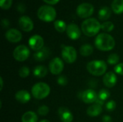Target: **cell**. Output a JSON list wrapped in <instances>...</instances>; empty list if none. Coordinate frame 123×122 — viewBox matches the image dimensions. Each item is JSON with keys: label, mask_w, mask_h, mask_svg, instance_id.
Returning a JSON list of instances; mask_svg holds the SVG:
<instances>
[{"label": "cell", "mask_w": 123, "mask_h": 122, "mask_svg": "<svg viewBox=\"0 0 123 122\" xmlns=\"http://www.w3.org/2000/svg\"><path fill=\"white\" fill-rule=\"evenodd\" d=\"M94 44L96 47L101 51H110L114 49L115 40L109 34L101 33L97 36Z\"/></svg>", "instance_id": "6da1fadb"}, {"label": "cell", "mask_w": 123, "mask_h": 122, "mask_svg": "<svg viewBox=\"0 0 123 122\" xmlns=\"http://www.w3.org/2000/svg\"><path fill=\"white\" fill-rule=\"evenodd\" d=\"M100 29L101 24L95 18H88L81 24L82 32L88 37L97 35Z\"/></svg>", "instance_id": "7a4b0ae2"}, {"label": "cell", "mask_w": 123, "mask_h": 122, "mask_svg": "<svg viewBox=\"0 0 123 122\" xmlns=\"http://www.w3.org/2000/svg\"><path fill=\"white\" fill-rule=\"evenodd\" d=\"M86 69L92 75L100 76L106 73L107 65L104 60H92L87 63Z\"/></svg>", "instance_id": "3957f363"}, {"label": "cell", "mask_w": 123, "mask_h": 122, "mask_svg": "<svg viewBox=\"0 0 123 122\" xmlns=\"http://www.w3.org/2000/svg\"><path fill=\"white\" fill-rule=\"evenodd\" d=\"M31 92L35 99L42 100L48 96L50 93V88L47 83L40 82L35 83L32 86Z\"/></svg>", "instance_id": "277c9868"}, {"label": "cell", "mask_w": 123, "mask_h": 122, "mask_svg": "<svg viewBox=\"0 0 123 122\" xmlns=\"http://www.w3.org/2000/svg\"><path fill=\"white\" fill-rule=\"evenodd\" d=\"M38 18L45 22H50L54 21L56 17L55 9L48 5H43L38 9L37 11Z\"/></svg>", "instance_id": "5b68a950"}, {"label": "cell", "mask_w": 123, "mask_h": 122, "mask_svg": "<svg viewBox=\"0 0 123 122\" xmlns=\"http://www.w3.org/2000/svg\"><path fill=\"white\" fill-rule=\"evenodd\" d=\"M62 59L67 63H74L77 58L76 49L72 46H63L61 50Z\"/></svg>", "instance_id": "8992f818"}, {"label": "cell", "mask_w": 123, "mask_h": 122, "mask_svg": "<svg viewBox=\"0 0 123 122\" xmlns=\"http://www.w3.org/2000/svg\"><path fill=\"white\" fill-rule=\"evenodd\" d=\"M30 54V52L29 48L23 45L17 46L13 51L14 58L19 62L25 61L29 58Z\"/></svg>", "instance_id": "52a82bcc"}, {"label": "cell", "mask_w": 123, "mask_h": 122, "mask_svg": "<svg viewBox=\"0 0 123 122\" xmlns=\"http://www.w3.org/2000/svg\"><path fill=\"white\" fill-rule=\"evenodd\" d=\"M94 6L89 3H82L76 9L77 15L81 18H88L94 13Z\"/></svg>", "instance_id": "ba28073f"}, {"label": "cell", "mask_w": 123, "mask_h": 122, "mask_svg": "<svg viewBox=\"0 0 123 122\" xmlns=\"http://www.w3.org/2000/svg\"><path fill=\"white\" fill-rule=\"evenodd\" d=\"M64 68V64L62 59L60 58H54L52 59L49 63V70L55 76L59 75L62 73Z\"/></svg>", "instance_id": "9c48e42d"}, {"label": "cell", "mask_w": 123, "mask_h": 122, "mask_svg": "<svg viewBox=\"0 0 123 122\" xmlns=\"http://www.w3.org/2000/svg\"><path fill=\"white\" fill-rule=\"evenodd\" d=\"M80 99L85 104H93L95 103L98 99V93L93 89H86L82 91L81 93Z\"/></svg>", "instance_id": "30bf717a"}, {"label": "cell", "mask_w": 123, "mask_h": 122, "mask_svg": "<svg viewBox=\"0 0 123 122\" xmlns=\"http://www.w3.org/2000/svg\"><path fill=\"white\" fill-rule=\"evenodd\" d=\"M28 44L30 47L34 51H38L43 47L44 40L43 38L38 35H35L32 36L28 41Z\"/></svg>", "instance_id": "8fae6325"}, {"label": "cell", "mask_w": 123, "mask_h": 122, "mask_svg": "<svg viewBox=\"0 0 123 122\" xmlns=\"http://www.w3.org/2000/svg\"><path fill=\"white\" fill-rule=\"evenodd\" d=\"M66 34L71 40H76L80 37L81 30L77 24L71 23V24H69L68 25H67Z\"/></svg>", "instance_id": "7c38bea8"}, {"label": "cell", "mask_w": 123, "mask_h": 122, "mask_svg": "<svg viewBox=\"0 0 123 122\" xmlns=\"http://www.w3.org/2000/svg\"><path fill=\"white\" fill-rule=\"evenodd\" d=\"M5 37L9 42L17 43L21 41L22 38V35L19 30L16 29H10L6 31L5 34Z\"/></svg>", "instance_id": "4fadbf2b"}, {"label": "cell", "mask_w": 123, "mask_h": 122, "mask_svg": "<svg viewBox=\"0 0 123 122\" xmlns=\"http://www.w3.org/2000/svg\"><path fill=\"white\" fill-rule=\"evenodd\" d=\"M19 26L25 32H30L33 29L34 24L32 20L27 16H22L19 19Z\"/></svg>", "instance_id": "5bb4252c"}, {"label": "cell", "mask_w": 123, "mask_h": 122, "mask_svg": "<svg viewBox=\"0 0 123 122\" xmlns=\"http://www.w3.org/2000/svg\"><path fill=\"white\" fill-rule=\"evenodd\" d=\"M117 81V77L116 76V73L112 71L105 73L103 77V83L107 88H113L116 85Z\"/></svg>", "instance_id": "9a60e30c"}, {"label": "cell", "mask_w": 123, "mask_h": 122, "mask_svg": "<svg viewBox=\"0 0 123 122\" xmlns=\"http://www.w3.org/2000/svg\"><path fill=\"white\" fill-rule=\"evenodd\" d=\"M58 112L61 120L63 122H71L74 120L73 114L66 107H60Z\"/></svg>", "instance_id": "2e32d148"}, {"label": "cell", "mask_w": 123, "mask_h": 122, "mask_svg": "<svg viewBox=\"0 0 123 122\" xmlns=\"http://www.w3.org/2000/svg\"><path fill=\"white\" fill-rule=\"evenodd\" d=\"M31 96L27 91L20 90L15 93V99L21 104H27L30 101Z\"/></svg>", "instance_id": "e0dca14e"}, {"label": "cell", "mask_w": 123, "mask_h": 122, "mask_svg": "<svg viewBox=\"0 0 123 122\" xmlns=\"http://www.w3.org/2000/svg\"><path fill=\"white\" fill-rule=\"evenodd\" d=\"M102 110H103L102 106L95 103L88 107L86 110V114L90 117H96L102 114Z\"/></svg>", "instance_id": "ac0fdd59"}, {"label": "cell", "mask_w": 123, "mask_h": 122, "mask_svg": "<svg viewBox=\"0 0 123 122\" xmlns=\"http://www.w3.org/2000/svg\"><path fill=\"white\" fill-rule=\"evenodd\" d=\"M50 50L48 47H43L41 50L34 53V59L37 61H44L50 56Z\"/></svg>", "instance_id": "d6986e66"}, {"label": "cell", "mask_w": 123, "mask_h": 122, "mask_svg": "<svg viewBox=\"0 0 123 122\" xmlns=\"http://www.w3.org/2000/svg\"><path fill=\"white\" fill-rule=\"evenodd\" d=\"M110 96V93L107 89H104V88L101 89L98 93V99L95 103L102 106L104 104V102L106 100H107Z\"/></svg>", "instance_id": "ffe728a7"}, {"label": "cell", "mask_w": 123, "mask_h": 122, "mask_svg": "<svg viewBox=\"0 0 123 122\" xmlns=\"http://www.w3.org/2000/svg\"><path fill=\"white\" fill-rule=\"evenodd\" d=\"M48 74V69L43 65H37L33 69V75L38 78H42Z\"/></svg>", "instance_id": "44dd1931"}, {"label": "cell", "mask_w": 123, "mask_h": 122, "mask_svg": "<svg viewBox=\"0 0 123 122\" xmlns=\"http://www.w3.org/2000/svg\"><path fill=\"white\" fill-rule=\"evenodd\" d=\"M22 122H37L38 120L37 115L33 111H27L22 116Z\"/></svg>", "instance_id": "7402d4cb"}, {"label": "cell", "mask_w": 123, "mask_h": 122, "mask_svg": "<svg viewBox=\"0 0 123 122\" xmlns=\"http://www.w3.org/2000/svg\"><path fill=\"white\" fill-rule=\"evenodd\" d=\"M111 14L112 11L109 7L103 6L99 9L98 12V17L101 20H107L111 17Z\"/></svg>", "instance_id": "603a6c76"}, {"label": "cell", "mask_w": 123, "mask_h": 122, "mask_svg": "<svg viewBox=\"0 0 123 122\" xmlns=\"http://www.w3.org/2000/svg\"><path fill=\"white\" fill-rule=\"evenodd\" d=\"M93 51H94V48L92 45H91L90 44H84L79 49L80 54L84 57L91 55L93 53Z\"/></svg>", "instance_id": "cb8c5ba5"}, {"label": "cell", "mask_w": 123, "mask_h": 122, "mask_svg": "<svg viewBox=\"0 0 123 122\" xmlns=\"http://www.w3.org/2000/svg\"><path fill=\"white\" fill-rule=\"evenodd\" d=\"M112 9L115 14L123 12V0H114L112 3Z\"/></svg>", "instance_id": "d4e9b609"}, {"label": "cell", "mask_w": 123, "mask_h": 122, "mask_svg": "<svg viewBox=\"0 0 123 122\" xmlns=\"http://www.w3.org/2000/svg\"><path fill=\"white\" fill-rule=\"evenodd\" d=\"M54 27L55 29H56V31H58V32H63L64 31H66V28H67V25L65 23V22H63V20L61 19H58L56 21H55L54 22Z\"/></svg>", "instance_id": "484cf974"}, {"label": "cell", "mask_w": 123, "mask_h": 122, "mask_svg": "<svg viewBox=\"0 0 123 122\" xmlns=\"http://www.w3.org/2000/svg\"><path fill=\"white\" fill-rule=\"evenodd\" d=\"M120 61V56L116 53H112L108 56L107 63L110 65H117Z\"/></svg>", "instance_id": "4316f807"}, {"label": "cell", "mask_w": 123, "mask_h": 122, "mask_svg": "<svg viewBox=\"0 0 123 122\" xmlns=\"http://www.w3.org/2000/svg\"><path fill=\"white\" fill-rule=\"evenodd\" d=\"M115 25L112 22H105L101 24V29L107 32H110L114 29Z\"/></svg>", "instance_id": "83f0119b"}, {"label": "cell", "mask_w": 123, "mask_h": 122, "mask_svg": "<svg viewBox=\"0 0 123 122\" xmlns=\"http://www.w3.org/2000/svg\"><path fill=\"white\" fill-rule=\"evenodd\" d=\"M29 75H30V68H27V66H22L19 70V76L21 78H27Z\"/></svg>", "instance_id": "f1b7e54d"}, {"label": "cell", "mask_w": 123, "mask_h": 122, "mask_svg": "<svg viewBox=\"0 0 123 122\" xmlns=\"http://www.w3.org/2000/svg\"><path fill=\"white\" fill-rule=\"evenodd\" d=\"M49 108L48 106H45V105H43V106H40L38 109H37V113L39 115L42 116H46L48 113H49Z\"/></svg>", "instance_id": "f546056e"}, {"label": "cell", "mask_w": 123, "mask_h": 122, "mask_svg": "<svg viewBox=\"0 0 123 122\" xmlns=\"http://www.w3.org/2000/svg\"><path fill=\"white\" fill-rule=\"evenodd\" d=\"M12 4V0H0V6L4 10L9 9Z\"/></svg>", "instance_id": "4dcf8cb0"}, {"label": "cell", "mask_w": 123, "mask_h": 122, "mask_svg": "<svg viewBox=\"0 0 123 122\" xmlns=\"http://www.w3.org/2000/svg\"><path fill=\"white\" fill-rule=\"evenodd\" d=\"M105 108L107 109V111H112L116 109V102L113 100H110L109 101L106 105H105Z\"/></svg>", "instance_id": "1f68e13d"}, {"label": "cell", "mask_w": 123, "mask_h": 122, "mask_svg": "<svg viewBox=\"0 0 123 122\" xmlns=\"http://www.w3.org/2000/svg\"><path fill=\"white\" fill-rule=\"evenodd\" d=\"M57 83L60 85V86H66L68 83V79L65 76H59L57 78Z\"/></svg>", "instance_id": "d6a6232c"}, {"label": "cell", "mask_w": 123, "mask_h": 122, "mask_svg": "<svg viewBox=\"0 0 123 122\" xmlns=\"http://www.w3.org/2000/svg\"><path fill=\"white\" fill-rule=\"evenodd\" d=\"M114 70L115 73L120 76H123V63H120L116 65L114 68Z\"/></svg>", "instance_id": "836d02e7"}, {"label": "cell", "mask_w": 123, "mask_h": 122, "mask_svg": "<svg viewBox=\"0 0 123 122\" xmlns=\"http://www.w3.org/2000/svg\"><path fill=\"white\" fill-rule=\"evenodd\" d=\"M1 25H2V27H3L4 28L8 27L9 25V20L6 19H3L1 20Z\"/></svg>", "instance_id": "e575fe53"}, {"label": "cell", "mask_w": 123, "mask_h": 122, "mask_svg": "<svg viewBox=\"0 0 123 122\" xmlns=\"http://www.w3.org/2000/svg\"><path fill=\"white\" fill-rule=\"evenodd\" d=\"M102 122H112V119L109 115H105L102 117Z\"/></svg>", "instance_id": "d590c367"}, {"label": "cell", "mask_w": 123, "mask_h": 122, "mask_svg": "<svg viewBox=\"0 0 123 122\" xmlns=\"http://www.w3.org/2000/svg\"><path fill=\"white\" fill-rule=\"evenodd\" d=\"M45 3L50 4V5H54L55 4H57L60 0H43Z\"/></svg>", "instance_id": "8d00e7d4"}, {"label": "cell", "mask_w": 123, "mask_h": 122, "mask_svg": "<svg viewBox=\"0 0 123 122\" xmlns=\"http://www.w3.org/2000/svg\"><path fill=\"white\" fill-rule=\"evenodd\" d=\"M25 6L23 4H19L17 6V10L19 11L20 12H25Z\"/></svg>", "instance_id": "74e56055"}, {"label": "cell", "mask_w": 123, "mask_h": 122, "mask_svg": "<svg viewBox=\"0 0 123 122\" xmlns=\"http://www.w3.org/2000/svg\"><path fill=\"white\" fill-rule=\"evenodd\" d=\"M0 83H1V87H0V90L1 91L4 86V81H3V78L2 77H0Z\"/></svg>", "instance_id": "f35d334b"}, {"label": "cell", "mask_w": 123, "mask_h": 122, "mask_svg": "<svg viewBox=\"0 0 123 122\" xmlns=\"http://www.w3.org/2000/svg\"><path fill=\"white\" fill-rule=\"evenodd\" d=\"M40 122H50L49 120H48V119H43V120H41Z\"/></svg>", "instance_id": "ab89813d"}]
</instances>
